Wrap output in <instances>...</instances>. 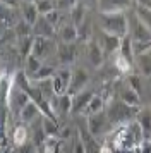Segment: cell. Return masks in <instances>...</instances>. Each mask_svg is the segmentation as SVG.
Returning <instances> with one entry per match:
<instances>
[{
    "label": "cell",
    "instance_id": "obj_1",
    "mask_svg": "<svg viewBox=\"0 0 151 153\" xmlns=\"http://www.w3.org/2000/svg\"><path fill=\"white\" fill-rule=\"evenodd\" d=\"M108 141H110L108 145L112 146L115 152L132 153V152H136L146 139H144L141 126L137 124L136 120H132V122H129V124L118 126L115 131L110 134Z\"/></svg>",
    "mask_w": 151,
    "mask_h": 153
},
{
    "label": "cell",
    "instance_id": "obj_2",
    "mask_svg": "<svg viewBox=\"0 0 151 153\" xmlns=\"http://www.w3.org/2000/svg\"><path fill=\"white\" fill-rule=\"evenodd\" d=\"M137 114H139V108L130 107V105H125L118 98L110 100L108 105H107V115H108L110 122L113 124V127L115 126L118 127V126L129 124L132 120H136Z\"/></svg>",
    "mask_w": 151,
    "mask_h": 153
},
{
    "label": "cell",
    "instance_id": "obj_3",
    "mask_svg": "<svg viewBox=\"0 0 151 153\" xmlns=\"http://www.w3.org/2000/svg\"><path fill=\"white\" fill-rule=\"evenodd\" d=\"M100 29L103 33L125 38L129 35V17L125 14H100Z\"/></svg>",
    "mask_w": 151,
    "mask_h": 153
},
{
    "label": "cell",
    "instance_id": "obj_4",
    "mask_svg": "<svg viewBox=\"0 0 151 153\" xmlns=\"http://www.w3.org/2000/svg\"><path fill=\"white\" fill-rule=\"evenodd\" d=\"M86 127L91 136H95L96 139L100 136H105V134H112V129H113V124L110 122L108 115H107V110L100 112L96 115H91V117H86Z\"/></svg>",
    "mask_w": 151,
    "mask_h": 153
},
{
    "label": "cell",
    "instance_id": "obj_5",
    "mask_svg": "<svg viewBox=\"0 0 151 153\" xmlns=\"http://www.w3.org/2000/svg\"><path fill=\"white\" fill-rule=\"evenodd\" d=\"M29 102H31L29 95L14 84V90H12V93H10L9 100L5 102V105H7V108H9V114L21 115V112L26 108V105L29 103Z\"/></svg>",
    "mask_w": 151,
    "mask_h": 153
},
{
    "label": "cell",
    "instance_id": "obj_6",
    "mask_svg": "<svg viewBox=\"0 0 151 153\" xmlns=\"http://www.w3.org/2000/svg\"><path fill=\"white\" fill-rule=\"evenodd\" d=\"M129 36L134 43L151 42V29L144 24L136 14L129 16Z\"/></svg>",
    "mask_w": 151,
    "mask_h": 153
},
{
    "label": "cell",
    "instance_id": "obj_7",
    "mask_svg": "<svg viewBox=\"0 0 151 153\" xmlns=\"http://www.w3.org/2000/svg\"><path fill=\"white\" fill-rule=\"evenodd\" d=\"M89 83V72L84 67H74L72 69V81H70V88H69V93L70 97L77 95L79 91L86 90Z\"/></svg>",
    "mask_w": 151,
    "mask_h": 153
},
{
    "label": "cell",
    "instance_id": "obj_8",
    "mask_svg": "<svg viewBox=\"0 0 151 153\" xmlns=\"http://www.w3.org/2000/svg\"><path fill=\"white\" fill-rule=\"evenodd\" d=\"M96 97V91L93 90V88H86V90L79 91L77 95H74L72 97V114H84V110L88 108L89 102L93 100V98Z\"/></svg>",
    "mask_w": 151,
    "mask_h": 153
},
{
    "label": "cell",
    "instance_id": "obj_9",
    "mask_svg": "<svg viewBox=\"0 0 151 153\" xmlns=\"http://www.w3.org/2000/svg\"><path fill=\"white\" fill-rule=\"evenodd\" d=\"M86 57H88V62L91 64L95 69H98V67L103 65L105 52H103V48L100 47L98 40H93V38H91V40L86 43Z\"/></svg>",
    "mask_w": 151,
    "mask_h": 153
},
{
    "label": "cell",
    "instance_id": "obj_10",
    "mask_svg": "<svg viewBox=\"0 0 151 153\" xmlns=\"http://www.w3.org/2000/svg\"><path fill=\"white\" fill-rule=\"evenodd\" d=\"M130 7H134V2H98V14H125Z\"/></svg>",
    "mask_w": 151,
    "mask_h": 153
},
{
    "label": "cell",
    "instance_id": "obj_11",
    "mask_svg": "<svg viewBox=\"0 0 151 153\" xmlns=\"http://www.w3.org/2000/svg\"><path fill=\"white\" fill-rule=\"evenodd\" d=\"M117 98L124 102L125 105H130V107H136V108H141V95L134 91L132 88H129L125 81H124L120 86H118V90H117Z\"/></svg>",
    "mask_w": 151,
    "mask_h": 153
},
{
    "label": "cell",
    "instance_id": "obj_12",
    "mask_svg": "<svg viewBox=\"0 0 151 153\" xmlns=\"http://www.w3.org/2000/svg\"><path fill=\"white\" fill-rule=\"evenodd\" d=\"M53 52H57V45L48 38H40V36H34V47H33V55L38 59H47L50 57Z\"/></svg>",
    "mask_w": 151,
    "mask_h": 153
},
{
    "label": "cell",
    "instance_id": "obj_13",
    "mask_svg": "<svg viewBox=\"0 0 151 153\" xmlns=\"http://www.w3.org/2000/svg\"><path fill=\"white\" fill-rule=\"evenodd\" d=\"M57 55L64 64V67H69L77 57V45L76 43H58L57 45Z\"/></svg>",
    "mask_w": 151,
    "mask_h": 153
},
{
    "label": "cell",
    "instance_id": "obj_14",
    "mask_svg": "<svg viewBox=\"0 0 151 153\" xmlns=\"http://www.w3.org/2000/svg\"><path fill=\"white\" fill-rule=\"evenodd\" d=\"M98 43L103 48L105 55H110V53H115L120 50V43H122V38L113 35H108V33H103L100 31V38H98Z\"/></svg>",
    "mask_w": 151,
    "mask_h": 153
},
{
    "label": "cell",
    "instance_id": "obj_15",
    "mask_svg": "<svg viewBox=\"0 0 151 153\" xmlns=\"http://www.w3.org/2000/svg\"><path fill=\"white\" fill-rule=\"evenodd\" d=\"M136 122L141 126V129H143L144 139H146V141H151V105H146V107H141V108H139Z\"/></svg>",
    "mask_w": 151,
    "mask_h": 153
},
{
    "label": "cell",
    "instance_id": "obj_16",
    "mask_svg": "<svg viewBox=\"0 0 151 153\" xmlns=\"http://www.w3.org/2000/svg\"><path fill=\"white\" fill-rule=\"evenodd\" d=\"M21 19L24 22H27L29 26H34L36 21L40 19V12L36 9L34 2H21Z\"/></svg>",
    "mask_w": 151,
    "mask_h": 153
},
{
    "label": "cell",
    "instance_id": "obj_17",
    "mask_svg": "<svg viewBox=\"0 0 151 153\" xmlns=\"http://www.w3.org/2000/svg\"><path fill=\"white\" fill-rule=\"evenodd\" d=\"M52 108H53L55 115H65V114H72V97L70 95H64V97H55L52 102Z\"/></svg>",
    "mask_w": 151,
    "mask_h": 153
},
{
    "label": "cell",
    "instance_id": "obj_18",
    "mask_svg": "<svg viewBox=\"0 0 151 153\" xmlns=\"http://www.w3.org/2000/svg\"><path fill=\"white\" fill-rule=\"evenodd\" d=\"M77 134L81 136L82 143H84V146H86V153H101V146L98 145V141H96L95 136L89 134L86 124L77 127Z\"/></svg>",
    "mask_w": 151,
    "mask_h": 153
},
{
    "label": "cell",
    "instance_id": "obj_19",
    "mask_svg": "<svg viewBox=\"0 0 151 153\" xmlns=\"http://www.w3.org/2000/svg\"><path fill=\"white\" fill-rule=\"evenodd\" d=\"M55 26H52L50 22L47 21L45 16H40V19L36 21V24L33 26V35L34 36H40V38H48L52 40L55 36Z\"/></svg>",
    "mask_w": 151,
    "mask_h": 153
},
{
    "label": "cell",
    "instance_id": "obj_20",
    "mask_svg": "<svg viewBox=\"0 0 151 153\" xmlns=\"http://www.w3.org/2000/svg\"><path fill=\"white\" fill-rule=\"evenodd\" d=\"M58 36H60V43H76L79 40V29L72 22H65L58 29Z\"/></svg>",
    "mask_w": 151,
    "mask_h": 153
},
{
    "label": "cell",
    "instance_id": "obj_21",
    "mask_svg": "<svg viewBox=\"0 0 151 153\" xmlns=\"http://www.w3.org/2000/svg\"><path fill=\"white\" fill-rule=\"evenodd\" d=\"M40 117H41V110L34 102H29V103L26 105V108L21 112V115H19V119L24 124H33V122H36Z\"/></svg>",
    "mask_w": 151,
    "mask_h": 153
},
{
    "label": "cell",
    "instance_id": "obj_22",
    "mask_svg": "<svg viewBox=\"0 0 151 153\" xmlns=\"http://www.w3.org/2000/svg\"><path fill=\"white\" fill-rule=\"evenodd\" d=\"M17 45H16V50H17V53H19L24 60H26L27 57L33 53V47H34V35L31 36H24V38H17L16 40Z\"/></svg>",
    "mask_w": 151,
    "mask_h": 153
},
{
    "label": "cell",
    "instance_id": "obj_23",
    "mask_svg": "<svg viewBox=\"0 0 151 153\" xmlns=\"http://www.w3.org/2000/svg\"><path fill=\"white\" fill-rule=\"evenodd\" d=\"M107 110V103H105V97L103 95H98L96 93V97L89 102L88 108L84 110V117H91V115H96V114H100V112H105Z\"/></svg>",
    "mask_w": 151,
    "mask_h": 153
},
{
    "label": "cell",
    "instance_id": "obj_24",
    "mask_svg": "<svg viewBox=\"0 0 151 153\" xmlns=\"http://www.w3.org/2000/svg\"><path fill=\"white\" fill-rule=\"evenodd\" d=\"M29 131H27L24 126H16L12 131V138H10V145H14V148H19V146L29 143Z\"/></svg>",
    "mask_w": 151,
    "mask_h": 153
},
{
    "label": "cell",
    "instance_id": "obj_25",
    "mask_svg": "<svg viewBox=\"0 0 151 153\" xmlns=\"http://www.w3.org/2000/svg\"><path fill=\"white\" fill-rule=\"evenodd\" d=\"M134 64H136L137 71L146 77H151V50L146 52V53H141L134 59Z\"/></svg>",
    "mask_w": 151,
    "mask_h": 153
},
{
    "label": "cell",
    "instance_id": "obj_26",
    "mask_svg": "<svg viewBox=\"0 0 151 153\" xmlns=\"http://www.w3.org/2000/svg\"><path fill=\"white\" fill-rule=\"evenodd\" d=\"M118 55L122 57V59H125V60H129L130 64H134V59H136V55H134V43H132V38L129 35L125 36V38H122Z\"/></svg>",
    "mask_w": 151,
    "mask_h": 153
},
{
    "label": "cell",
    "instance_id": "obj_27",
    "mask_svg": "<svg viewBox=\"0 0 151 153\" xmlns=\"http://www.w3.org/2000/svg\"><path fill=\"white\" fill-rule=\"evenodd\" d=\"M41 67H43V62H41L38 57H34L33 53L24 60V72H26V76L29 77V79H33V77L38 74V71H40Z\"/></svg>",
    "mask_w": 151,
    "mask_h": 153
},
{
    "label": "cell",
    "instance_id": "obj_28",
    "mask_svg": "<svg viewBox=\"0 0 151 153\" xmlns=\"http://www.w3.org/2000/svg\"><path fill=\"white\" fill-rule=\"evenodd\" d=\"M41 124H43V131L47 134V138H60V124L57 120H52V119L41 117Z\"/></svg>",
    "mask_w": 151,
    "mask_h": 153
},
{
    "label": "cell",
    "instance_id": "obj_29",
    "mask_svg": "<svg viewBox=\"0 0 151 153\" xmlns=\"http://www.w3.org/2000/svg\"><path fill=\"white\" fill-rule=\"evenodd\" d=\"M70 17H72V24H76L77 28L81 26L82 22L86 21V5L82 4V2H77L76 4V7L70 10Z\"/></svg>",
    "mask_w": 151,
    "mask_h": 153
},
{
    "label": "cell",
    "instance_id": "obj_30",
    "mask_svg": "<svg viewBox=\"0 0 151 153\" xmlns=\"http://www.w3.org/2000/svg\"><path fill=\"white\" fill-rule=\"evenodd\" d=\"M60 138H47L41 150L43 153H60Z\"/></svg>",
    "mask_w": 151,
    "mask_h": 153
},
{
    "label": "cell",
    "instance_id": "obj_31",
    "mask_svg": "<svg viewBox=\"0 0 151 153\" xmlns=\"http://www.w3.org/2000/svg\"><path fill=\"white\" fill-rule=\"evenodd\" d=\"M34 4H36L40 16H48L50 12L55 10V2H52V0H36Z\"/></svg>",
    "mask_w": 151,
    "mask_h": 153
},
{
    "label": "cell",
    "instance_id": "obj_32",
    "mask_svg": "<svg viewBox=\"0 0 151 153\" xmlns=\"http://www.w3.org/2000/svg\"><path fill=\"white\" fill-rule=\"evenodd\" d=\"M134 10H136V16L141 19V21L148 26V28L151 29V10L150 9H144L141 7V5H137L136 2H134Z\"/></svg>",
    "mask_w": 151,
    "mask_h": 153
},
{
    "label": "cell",
    "instance_id": "obj_33",
    "mask_svg": "<svg viewBox=\"0 0 151 153\" xmlns=\"http://www.w3.org/2000/svg\"><path fill=\"white\" fill-rule=\"evenodd\" d=\"M125 84L129 86V88H132L134 91H137L139 95H141V91H143V83H141V77H139V74H129V76H125Z\"/></svg>",
    "mask_w": 151,
    "mask_h": 153
},
{
    "label": "cell",
    "instance_id": "obj_34",
    "mask_svg": "<svg viewBox=\"0 0 151 153\" xmlns=\"http://www.w3.org/2000/svg\"><path fill=\"white\" fill-rule=\"evenodd\" d=\"M72 153H86V146H84L81 136L77 132H76L74 141H72Z\"/></svg>",
    "mask_w": 151,
    "mask_h": 153
},
{
    "label": "cell",
    "instance_id": "obj_35",
    "mask_svg": "<svg viewBox=\"0 0 151 153\" xmlns=\"http://www.w3.org/2000/svg\"><path fill=\"white\" fill-rule=\"evenodd\" d=\"M60 16H62V12H58V10L55 9L53 12H50V14L45 16V17H47V21L50 22L52 26H55V28H57V24H58V22H60V19H62Z\"/></svg>",
    "mask_w": 151,
    "mask_h": 153
},
{
    "label": "cell",
    "instance_id": "obj_36",
    "mask_svg": "<svg viewBox=\"0 0 151 153\" xmlns=\"http://www.w3.org/2000/svg\"><path fill=\"white\" fill-rule=\"evenodd\" d=\"M38 146L34 145V143H26V145H22L17 148V153H38V150H36Z\"/></svg>",
    "mask_w": 151,
    "mask_h": 153
},
{
    "label": "cell",
    "instance_id": "obj_37",
    "mask_svg": "<svg viewBox=\"0 0 151 153\" xmlns=\"http://www.w3.org/2000/svg\"><path fill=\"white\" fill-rule=\"evenodd\" d=\"M76 132H77V131H76ZM72 134H74V129H72L70 126H65V127H62V129H60V139H69Z\"/></svg>",
    "mask_w": 151,
    "mask_h": 153
},
{
    "label": "cell",
    "instance_id": "obj_38",
    "mask_svg": "<svg viewBox=\"0 0 151 153\" xmlns=\"http://www.w3.org/2000/svg\"><path fill=\"white\" fill-rule=\"evenodd\" d=\"M136 153H151V141H144L136 150Z\"/></svg>",
    "mask_w": 151,
    "mask_h": 153
},
{
    "label": "cell",
    "instance_id": "obj_39",
    "mask_svg": "<svg viewBox=\"0 0 151 153\" xmlns=\"http://www.w3.org/2000/svg\"><path fill=\"white\" fill-rule=\"evenodd\" d=\"M137 5H141V7L144 9H150L151 10V0H141V2H136Z\"/></svg>",
    "mask_w": 151,
    "mask_h": 153
}]
</instances>
